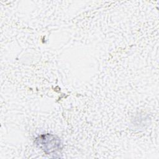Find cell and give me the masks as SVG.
Masks as SVG:
<instances>
[{"label": "cell", "instance_id": "1", "mask_svg": "<svg viewBox=\"0 0 159 159\" xmlns=\"http://www.w3.org/2000/svg\"><path fill=\"white\" fill-rule=\"evenodd\" d=\"M35 142L47 154L57 152L61 148L60 139L53 134H42L36 138Z\"/></svg>", "mask_w": 159, "mask_h": 159}]
</instances>
